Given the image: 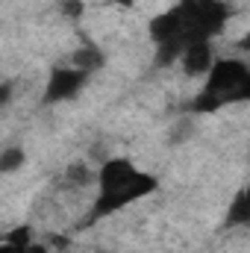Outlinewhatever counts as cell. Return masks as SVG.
Masks as SVG:
<instances>
[{"mask_svg": "<svg viewBox=\"0 0 250 253\" xmlns=\"http://www.w3.org/2000/svg\"><path fill=\"white\" fill-rule=\"evenodd\" d=\"M156 191V180L144 171H138L129 159L112 156L97 168V200H94V218L112 215L129 206L132 200Z\"/></svg>", "mask_w": 250, "mask_h": 253, "instance_id": "obj_1", "label": "cell"}, {"mask_svg": "<svg viewBox=\"0 0 250 253\" xmlns=\"http://www.w3.org/2000/svg\"><path fill=\"white\" fill-rule=\"evenodd\" d=\"M250 88V68L248 62L230 56V59H215L206 74V88L197 97V112L200 109H218L230 100H245Z\"/></svg>", "mask_w": 250, "mask_h": 253, "instance_id": "obj_2", "label": "cell"}, {"mask_svg": "<svg viewBox=\"0 0 250 253\" xmlns=\"http://www.w3.org/2000/svg\"><path fill=\"white\" fill-rule=\"evenodd\" d=\"M88 83V74L71 68V65H56L47 77V85H44V103L53 106V103H68L74 100Z\"/></svg>", "mask_w": 250, "mask_h": 253, "instance_id": "obj_3", "label": "cell"}, {"mask_svg": "<svg viewBox=\"0 0 250 253\" xmlns=\"http://www.w3.org/2000/svg\"><path fill=\"white\" fill-rule=\"evenodd\" d=\"M215 59L218 56L212 50V42H191V44H186V50L180 53L177 62L183 65V71L188 77H206Z\"/></svg>", "mask_w": 250, "mask_h": 253, "instance_id": "obj_4", "label": "cell"}, {"mask_svg": "<svg viewBox=\"0 0 250 253\" xmlns=\"http://www.w3.org/2000/svg\"><path fill=\"white\" fill-rule=\"evenodd\" d=\"M62 180L71 186V189H88V186H97V168L88 165L85 159H77L65 168Z\"/></svg>", "mask_w": 250, "mask_h": 253, "instance_id": "obj_5", "label": "cell"}, {"mask_svg": "<svg viewBox=\"0 0 250 253\" xmlns=\"http://www.w3.org/2000/svg\"><path fill=\"white\" fill-rule=\"evenodd\" d=\"M103 53L94 47V44H83V47H77L74 53H71V68H77V71H83V74H94V71H100L103 68Z\"/></svg>", "mask_w": 250, "mask_h": 253, "instance_id": "obj_6", "label": "cell"}, {"mask_svg": "<svg viewBox=\"0 0 250 253\" xmlns=\"http://www.w3.org/2000/svg\"><path fill=\"white\" fill-rule=\"evenodd\" d=\"M24 162H27V150L24 147L9 144V147L0 150V174H15V171L24 168Z\"/></svg>", "mask_w": 250, "mask_h": 253, "instance_id": "obj_7", "label": "cell"}, {"mask_svg": "<svg viewBox=\"0 0 250 253\" xmlns=\"http://www.w3.org/2000/svg\"><path fill=\"white\" fill-rule=\"evenodd\" d=\"M197 132V126H194V121H188V118H183V121H177V124L171 126V132H168V144H186L188 138Z\"/></svg>", "mask_w": 250, "mask_h": 253, "instance_id": "obj_8", "label": "cell"}, {"mask_svg": "<svg viewBox=\"0 0 250 253\" xmlns=\"http://www.w3.org/2000/svg\"><path fill=\"white\" fill-rule=\"evenodd\" d=\"M245 221H248V197L239 194L233 209H230V215H227V224H245Z\"/></svg>", "mask_w": 250, "mask_h": 253, "instance_id": "obj_9", "label": "cell"}, {"mask_svg": "<svg viewBox=\"0 0 250 253\" xmlns=\"http://www.w3.org/2000/svg\"><path fill=\"white\" fill-rule=\"evenodd\" d=\"M59 6H62V15L65 18H83L85 15V3L83 0H59Z\"/></svg>", "mask_w": 250, "mask_h": 253, "instance_id": "obj_10", "label": "cell"}, {"mask_svg": "<svg viewBox=\"0 0 250 253\" xmlns=\"http://www.w3.org/2000/svg\"><path fill=\"white\" fill-rule=\"evenodd\" d=\"M12 97H15V83H9V80L0 83V112L12 103Z\"/></svg>", "mask_w": 250, "mask_h": 253, "instance_id": "obj_11", "label": "cell"}, {"mask_svg": "<svg viewBox=\"0 0 250 253\" xmlns=\"http://www.w3.org/2000/svg\"><path fill=\"white\" fill-rule=\"evenodd\" d=\"M112 3H115V6H124V9H126V6H132L135 0H112Z\"/></svg>", "mask_w": 250, "mask_h": 253, "instance_id": "obj_12", "label": "cell"}, {"mask_svg": "<svg viewBox=\"0 0 250 253\" xmlns=\"http://www.w3.org/2000/svg\"><path fill=\"white\" fill-rule=\"evenodd\" d=\"M0 253H12V248H9V245L3 242V245H0Z\"/></svg>", "mask_w": 250, "mask_h": 253, "instance_id": "obj_13", "label": "cell"}, {"mask_svg": "<svg viewBox=\"0 0 250 253\" xmlns=\"http://www.w3.org/2000/svg\"><path fill=\"white\" fill-rule=\"evenodd\" d=\"M97 253H112V251H97Z\"/></svg>", "mask_w": 250, "mask_h": 253, "instance_id": "obj_14", "label": "cell"}]
</instances>
